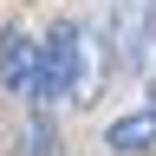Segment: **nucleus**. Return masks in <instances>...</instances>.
<instances>
[{"label":"nucleus","mask_w":156,"mask_h":156,"mask_svg":"<svg viewBox=\"0 0 156 156\" xmlns=\"http://www.w3.org/2000/svg\"><path fill=\"white\" fill-rule=\"evenodd\" d=\"M104 150H117V156H143V150H156V104L111 117V124H104Z\"/></svg>","instance_id":"obj_3"},{"label":"nucleus","mask_w":156,"mask_h":156,"mask_svg":"<svg viewBox=\"0 0 156 156\" xmlns=\"http://www.w3.org/2000/svg\"><path fill=\"white\" fill-rule=\"evenodd\" d=\"M33 72H39V46L20 26L0 33V91L7 98H33Z\"/></svg>","instance_id":"obj_2"},{"label":"nucleus","mask_w":156,"mask_h":156,"mask_svg":"<svg viewBox=\"0 0 156 156\" xmlns=\"http://www.w3.org/2000/svg\"><path fill=\"white\" fill-rule=\"evenodd\" d=\"M20 150H26V156H58V130H52V117H33Z\"/></svg>","instance_id":"obj_4"},{"label":"nucleus","mask_w":156,"mask_h":156,"mask_svg":"<svg viewBox=\"0 0 156 156\" xmlns=\"http://www.w3.org/2000/svg\"><path fill=\"white\" fill-rule=\"evenodd\" d=\"M111 20H150L156 26V0H111Z\"/></svg>","instance_id":"obj_5"},{"label":"nucleus","mask_w":156,"mask_h":156,"mask_svg":"<svg viewBox=\"0 0 156 156\" xmlns=\"http://www.w3.org/2000/svg\"><path fill=\"white\" fill-rule=\"evenodd\" d=\"M143 72H150V104H156V52H150V65H143Z\"/></svg>","instance_id":"obj_6"},{"label":"nucleus","mask_w":156,"mask_h":156,"mask_svg":"<svg viewBox=\"0 0 156 156\" xmlns=\"http://www.w3.org/2000/svg\"><path fill=\"white\" fill-rule=\"evenodd\" d=\"M111 72V52L98 46L85 26H72V20H58L46 33V46H39V72H33V104H91L98 85H104Z\"/></svg>","instance_id":"obj_1"}]
</instances>
